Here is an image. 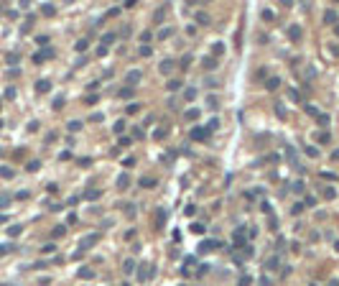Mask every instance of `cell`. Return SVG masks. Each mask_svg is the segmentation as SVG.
<instances>
[{
    "label": "cell",
    "mask_w": 339,
    "mask_h": 286,
    "mask_svg": "<svg viewBox=\"0 0 339 286\" xmlns=\"http://www.w3.org/2000/svg\"><path fill=\"white\" fill-rule=\"evenodd\" d=\"M56 251V245L54 243H49V245H44V253H54Z\"/></svg>",
    "instance_id": "cell-43"
},
{
    "label": "cell",
    "mask_w": 339,
    "mask_h": 286,
    "mask_svg": "<svg viewBox=\"0 0 339 286\" xmlns=\"http://www.w3.org/2000/svg\"><path fill=\"white\" fill-rule=\"evenodd\" d=\"M217 125H219V120H217V118H214V120H209V125H206V130H214V128H217Z\"/></svg>",
    "instance_id": "cell-45"
},
{
    "label": "cell",
    "mask_w": 339,
    "mask_h": 286,
    "mask_svg": "<svg viewBox=\"0 0 339 286\" xmlns=\"http://www.w3.org/2000/svg\"><path fill=\"white\" fill-rule=\"evenodd\" d=\"M130 94H133V87H123L120 89V97H130Z\"/></svg>",
    "instance_id": "cell-37"
},
{
    "label": "cell",
    "mask_w": 339,
    "mask_h": 286,
    "mask_svg": "<svg viewBox=\"0 0 339 286\" xmlns=\"http://www.w3.org/2000/svg\"><path fill=\"white\" fill-rule=\"evenodd\" d=\"M138 110H140V105H138V102H130V105H128V115H135Z\"/></svg>",
    "instance_id": "cell-27"
},
{
    "label": "cell",
    "mask_w": 339,
    "mask_h": 286,
    "mask_svg": "<svg viewBox=\"0 0 339 286\" xmlns=\"http://www.w3.org/2000/svg\"><path fill=\"white\" fill-rule=\"evenodd\" d=\"M0 107H3V102H0Z\"/></svg>",
    "instance_id": "cell-54"
},
{
    "label": "cell",
    "mask_w": 339,
    "mask_h": 286,
    "mask_svg": "<svg viewBox=\"0 0 339 286\" xmlns=\"http://www.w3.org/2000/svg\"><path fill=\"white\" fill-rule=\"evenodd\" d=\"M191 67V56H184L181 59V69H189Z\"/></svg>",
    "instance_id": "cell-32"
},
{
    "label": "cell",
    "mask_w": 339,
    "mask_h": 286,
    "mask_svg": "<svg viewBox=\"0 0 339 286\" xmlns=\"http://www.w3.org/2000/svg\"><path fill=\"white\" fill-rule=\"evenodd\" d=\"M95 276V271H89V268H79V278H92Z\"/></svg>",
    "instance_id": "cell-26"
},
{
    "label": "cell",
    "mask_w": 339,
    "mask_h": 286,
    "mask_svg": "<svg viewBox=\"0 0 339 286\" xmlns=\"http://www.w3.org/2000/svg\"><path fill=\"white\" fill-rule=\"evenodd\" d=\"M110 41H115V33H105L102 36V44H110Z\"/></svg>",
    "instance_id": "cell-39"
},
{
    "label": "cell",
    "mask_w": 339,
    "mask_h": 286,
    "mask_svg": "<svg viewBox=\"0 0 339 286\" xmlns=\"http://www.w3.org/2000/svg\"><path fill=\"white\" fill-rule=\"evenodd\" d=\"M8 235H10V238H15V235H21V227H18V225H13L10 230H8Z\"/></svg>",
    "instance_id": "cell-36"
},
{
    "label": "cell",
    "mask_w": 339,
    "mask_h": 286,
    "mask_svg": "<svg viewBox=\"0 0 339 286\" xmlns=\"http://www.w3.org/2000/svg\"><path fill=\"white\" fill-rule=\"evenodd\" d=\"M140 77H143V74H140L138 69H130V72H128V77H125L128 87H135V82H140Z\"/></svg>",
    "instance_id": "cell-1"
},
{
    "label": "cell",
    "mask_w": 339,
    "mask_h": 286,
    "mask_svg": "<svg viewBox=\"0 0 339 286\" xmlns=\"http://www.w3.org/2000/svg\"><path fill=\"white\" fill-rule=\"evenodd\" d=\"M316 123L321 125V128H324V125H329V115H324V112H319V115H316Z\"/></svg>",
    "instance_id": "cell-17"
},
{
    "label": "cell",
    "mask_w": 339,
    "mask_h": 286,
    "mask_svg": "<svg viewBox=\"0 0 339 286\" xmlns=\"http://www.w3.org/2000/svg\"><path fill=\"white\" fill-rule=\"evenodd\" d=\"M321 194H324L326 199H334V197H336V189H331V186H324V189H321Z\"/></svg>",
    "instance_id": "cell-14"
},
{
    "label": "cell",
    "mask_w": 339,
    "mask_h": 286,
    "mask_svg": "<svg viewBox=\"0 0 339 286\" xmlns=\"http://www.w3.org/2000/svg\"><path fill=\"white\" fill-rule=\"evenodd\" d=\"M150 276H153V268H150L148 263H143L140 268H138V278H140V281H148Z\"/></svg>",
    "instance_id": "cell-2"
},
{
    "label": "cell",
    "mask_w": 339,
    "mask_h": 286,
    "mask_svg": "<svg viewBox=\"0 0 339 286\" xmlns=\"http://www.w3.org/2000/svg\"><path fill=\"white\" fill-rule=\"evenodd\" d=\"M8 251H10V245H0V256H5Z\"/></svg>",
    "instance_id": "cell-49"
},
{
    "label": "cell",
    "mask_w": 339,
    "mask_h": 286,
    "mask_svg": "<svg viewBox=\"0 0 339 286\" xmlns=\"http://www.w3.org/2000/svg\"><path fill=\"white\" fill-rule=\"evenodd\" d=\"M140 186H145V189L156 186V179H150V176H143V179H140Z\"/></svg>",
    "instance_id": "cell-15"
},
{
    "label": "cell",
    "mask_w": 339,
    "mask_h": 286,
    "mask_svg": "<svg viewBox=\"0 0 339 286\" xmlns=\"http://www.w3.org/2000/svg\"><path fill=\"white\" fill-rule=\"evenodd\" d=\"M288 36H291V39L296 41V39H301V28H296V26H291L288 28Z\"/></svg>",
    "instance_id": "cell-19"
},
{
    "label": "cell",
    "mask_w": 339,
    "mask_h": 286,
    "mask_svg": "<svg viewBox=\"0 0 339 286\" xmlns=\"http://www.w3.org/2000/svg\"><path fill=\"white\" fill-rule=\"evenodd\" d=\"M166 89H168V92H176V89H181V79H168Z\"/></svg>",
    "instance_id": "cell-8"
},
{
    "label": "cell",
    "mask_w": 339,
    "mask_h": 286,
    "mask_svg": "<svg viewBox=\"0 0 339 286\" xmlns=\"http://www.w3.org/2000/svg\"><path fill=\"white\" fill-rule=\"evenodd\" d=\"M39 166H41L39 161H31V164H28V171H36V169H39Z\"/></svg>",
    "instance_id": "cell-47"
},
{
    "label": "cell",
    "mask_w": 339,
    "mask_h": 286,
    "mask_svg": "<svg viewBox=\"0 0 339 286\" xmlns=\"http://www.w3.org/2000/svg\"><path fill=\"white\" fill-rule=\"evenodd\" d=\"M41 13H44V15H54V5H44Z\"/></svg>",
    "instance_id": "cell-41"
},
{
    "label": "cell",
    "mask_w": 339,
    "mask_h": 286,
    "mask_svg": "<svg viewBox=\"0 0 339 286\" xmlns=\"http://www.w3.org/2000/svg\"><path fill=\"white\" fill-rule=\"evenodd\" d=\"M219 245H222L219 240H204V243L199 245V253H209L212 248H219Z\"/></svg>",
    "instance_id": "cell-5"
},
{
    "label": "cell",
    "mask_w": 339,
    "mask_h": 286,
    "mask_svg": "<svg viewBox=\"0 0 339 286\" xmlns=\"http://www.w3.org/2000/svg\"><path fill=\"white\" fill-rule=\"evenodd\" d=\"M301 209H304V204H301V202H296V204H293V215H298Z\"/></svg>",
    "instance_id": "cell-46"
},
{
    "label": "cell",
    "mask_w": 339,
    "mask_h": 286,
    "mask_svg": "<svg viewBox=\"0 0 339 286\" xmlns=\"http://www.w3.org/2000/svg\"><path fill=\"white\" fill-rule=\"evenodd\" d=\"M278 84H280V79H278V77H270L265 87H268V89H278Z\"/></svg>",
    "instance_id": "cell-23"
},
{
    "label": "cell",
    "mask_w": 339,
    "mask_h": 286,
    "mask_svg": "<svg viewBox=\"0 0 339 286\" xmlns=\"http://www.w3.org/2000/svg\"><path fill=\"white\" fill-rule=\"evenodd\" d=\"M163 220H166V212H163V209H158V217H156V225H163Z\"/></svg>",
    "instance_id": "cell-38"
},
{
    "label": "cell",
    "mask_w": 339,
    "mask_h": 286,
    "mask_svg": "<svg viewBox=\"0 0 339 286\" xmlns=\"http://www.w3.org/2000/svg\"><path fill=\"white\" fill-rule=\"evenodd\" d=\"M331 141V136H329V133L326 130H321V133H316V143H329Z\"/></svg>",
    "instance_id": "cell-10"
},
{
    "label": "cell",
    "mask_w": 339,
    "mask_h": 286,
    "mask_svg": "<svg viewBox=\"0 0 339 286\" xmlns=\"http://www.w3.org/2000/svg\"><path fill=\"white\" fill-rule=\"evenodd\" d=\"M336 36H339V26H336Z\"/></svg>",
    "instance_id": "cell-52"
},
{
    "label": "cell",
    "mask_w": 339,
    "mask_h": 286,
    "mask_svg": "<svg viewBox=\"0 0 339 286\" xmlns=\"http://www.w3.org/2000/svg\"><path fill=\"white\" fill-rule=\"evenodd\" d=\"M140 54L143 56H150V46H140Z\"/></svg>",
    "instance_id": "cell-48"
},
{
    "label": "cell",
    "mask_w": 339,
    "mask_h": 286,
    "mask_svg": "<svg viewBox=\"0 0 339 286\" xmlns=\"http://www.w3.org/2000/svg\"><path fill=\"white\" fill-rule=\"evenodd\" d=\"M189 230H191L194 235H204V225H201V222H191V227H189Z\"/></svg>",
    "instance_id": "cell-12"
},
{
    "label": "cell",
    "mask_w": 339,
    "mask_h": 286,
    "mask_svg": "<svg viewBox=\"0 0 339 286\" xmlns=\"http://www.w3.org/2000/svg\"><path fill=\"white\" fill-rule=\"evenodd\" d=\"M184 97H186V100H194V97H196V89H194V87H186V89H184Z\"/></svg>",
    "instance_id": "cell-20"
},
{
    "label": "cell",
    "mask_w": 339,
    "mask_h": 286,
    "mask_svg": "<svg viewBox=\"0 0 339 286\" xmlns=\"http://www.w3.org/2000/svg\"><path fill=\"white\" fill-rule=\"evenodd\" d=\"M166 136H168V128H158V130L153 133V138H158V141H161V138H166Z\"/></svg>",
    "instance_id": "cell-24"
},
{
    "label": "cell",
    "mask_w": 339,
    "mask_h": 286,
    "mask_svg": "<svg viewBox=\"0 0 339 286\" xmlns=\"http://www.w3.org/2000/svg\"><path fill=\"white\" fill-rule=\"evenodd\" d=\"M0 176H3V179H10L13 171H10V169H0Z\"/></svg>",
    "instance_id": "cell-40"
},
{
    "label": "cell",
    "mask_w": 339,
    "mask_h": 286,
    "mask_svg": "<svg viewBox=\"0 0 339 286\" xmlns=\"http://www.w3.org/2000/svg\"><path fill=\"white\" fill-rule=\"evenodd\" d=\"M112 128H115V133H117V136H120V133L125 130V123H123V120H117V123H115V125H112Z\"/></svg>",
    "instance_id": "cell-31"
},
{
    "label": "cell",
    "mask_w": 339,
    "mask_h": 286,
    "mask_svg": "<svg viewBox=\"0 0 339 286\" xmlns=\"http://www.w3.org/2000/svg\"><path fill=\"white\" fill-rule=\"evenodd\" d=\"M79 128H82V123H79V120H69V130H71V133H74V130H79Z\"/></svg>",
    "instance_id": "cell-30"
},
{
    "label": "cell",
    "mask_w": 339,
    "mask_h": 286,
    "mask_svg": "<svg viewBox=\"0 0 339 286\" xmlns=\"http://www.w3.org/2000/svg\"><path fill=\"white\" fill-rule=\"evenodd\" d=\"M171 33H174V28H163V31L158 33V39L163 41V39H168V36H171Z\"/></svg>",
    "instance_id": "cell-29"
},
{
    "label": "cell",
    "mask_w": 339,
    "mask_h": 286,
    "mask_svg": "<svg viewBox=\"0 0 339 286\" xmlns=\"http://www.w3.org/2000/svg\"><path fill=\"white\" fill-rule=\"evenodd\" d=\"M87 46H89V41H87V39H82V41H77V46H74V49L82 54V51H87Z\"/></svg>",
    "instance_id": "cell-22"
},
{
    "label": "cell",
    "mask_w": 339,
    "mask_h": 286,
    "mask_svg": "<svg viewBox=\"0 0 339 286\" xmlns=\"http://www.w3.org/2000/svg\"><path fill=\"white\" fill-rule=\"evenodd\" d=\"M206 105H209V107H217V105H219V100H217V97H209V100H206Z\"/></svg>",
    "instance_id": "cell-44"
},
{
    "label": "cell",
    "mask_w": 339,
    "mask_h": 286,
    "mask_svg": "<svg viewBox=\"0 0 339 286\" xmlns=\"http://www.w3.org/2000/svg\"><path fill=\"white\" fill-rule=\"evenodd\" d=\"M212 51H214V56H222V54H224V46H222V44H214Z\"/></svg>",
    "instance_id": "cell-35"
},
{
    "label": "cell",
    "mask_w": 339,
    "mask_h": 286,
    "mask_svg": "<svg viewBox=\"0 0 339 286\" xmlns=\"http://www.w3.org/2000/svg\"><path fill=\"white\" fill-rule=\"evenodd\" d=\"M36 89H39V92H49V89H51V82H49V79H41L39 84H36Z\"/></svg>",
    "instance_id": "cell-13"
},
{
    "label": "cell",
    "mask_w": 339,
    "mask_h": 286,
    "mask_svg": "<svg viewBox=\"0 0 339 286\" xmlns=\"http://www.w3.org/2000/svg\"><path fill=\"white\" fill-rule=\"evenodd\" d=\"M304 151H306V156H311V159H316V156H319V148H314V146H306Z\"/></svg>",
    "instance_id": "cell-25"
},
{
    "label": "cell",
    "mask_w": 339,
    "mask_h": 286,
    "mask_svg": "<svg viewBox=\"0 0 339 286\" xmlns=\"http://www.w3.org/2000/svg\"><path fill=\"white\" fill-rule=\"evenodd\" d=\"M171 69H174V59H163L161 62V72L163 74H171Z\"/></svg>",
    "instance_id": "cell-7"
},
{
    "label": "cell",
    "mask_w": 339,
    "mask_h": 286,
    "mask_svg": "<svg viewBox=\"0 0 339 286\" xmlns=\"http://www.w3.org/2000/svg\"><path fill=\"white\" fill-rule=\"evenodd\" d=\"M102 120H105L102 112H92V123H102Z\"/></svg>",
    "instance_id": "cell-33"
},
{
    "label": "cell",
    "mask_w": 339,
    "mask_h": 286,
    "mask_svg": "<svg viewBox=\"0 0 339 286\" xmlns=\"http://www.w3.org/2000/svg\"><path fill=\"white\" fill-rule=\"evenodd\" d=\"M260 286H270V278H265V276H263V278H260Z\"/></svg>",
    "instance_id": "cell-50"
},
{
    "label": "cell",
    "mask_w": 339,
    "mask_h": 286,
    "mask_svg": "<svg viewBox=\"0 0 339 286\" xmlns=\"http://www.w3.org/2000/svg\"><path fill=\"white\" fill-rule=\"evenodd\" d=\"M199 118V110H186V120H196Z\"/></svg>",
    "instance_id": "cell-28"
},
{
    "label": "cell",
    "mask_w": 339,
    "mask_h": 286,
    "mask_svg": "<svg viewBox=\"0 0 339 286\" xmlns=\"http://www.w3.org/2000/svg\"><path fill=\"white\" fill-rule=\"evenodd\" d=\"M334 21H336V13L334 10H326L324 13V23H334Z\"/></svg>",
    "instance_id": "cell-18"
},
{
    "label": "cell",
    "mask_w": 339,
    "mask_h": 286,
    "mask_svg": "<svg viewBox=\"0 0 339 286\" xmlns=\"http://www.w3.org/2000/svg\"><path fill=\"white\" fill-rule=\"evenodd\" d=\"M97 243H100V235H97V233H92V235H84L79 245H82V248H89V245H97Z\"/></svg>",
    "instance_id": "cell-3"
},
{
    "label": "cell",
    "mask_w": 339,
    "mask_h": 286,
    "mask_svg": "<svg viewBox=\"0 0 339 286\" xmlns=\"http://www.w3.org/2000/svg\"><path fill=\"white\" fill-rule=\"evenodd\" d=\"M64 233H66V227H64V225H59V227H56V230H54V238H61Z\"/></svg>",
    "instance_id": "cell-34"
},
{
    "label": "cell",
    "mask_w": 339,
    "mask_h": 286,
    "mask_svg": "<svg viewBox=\"0 0 339 286\" xmlns=\"http://www.w3.org/2000/svg\"><path fill=\"white\" fill-rule=\"evenodd\" d=\"M0 125H3V123H0Z\"/></svg>",
    "instance_id": "cell-56"
},
{
    "label": "cell",
    "mask_w": 339,
    "mask_h": 286,
    "mask_svg": "<svg viewBox=\"0 0 339 286\" xmlns=\"http://www.w3.org/2000/svg\"><path fill=\"white\" fill-rule=\"evenodd\" d=\"M196 23H199V26H206V23H209V15H206L204 10H199V13H196Z\"/></svg>",
    "instance_id": "cell-11"
},
{
    "label": "cell",
    "mask_w": 339,
    "mask_h": 286,
    "mask_svg": "<svg viewBox=\"0 0 339 286\" xmlns=\"http://www.w3.org/2000/svg\"><path fill=\"white\" fill-rule=\"evenodd\" d=\"M128 186H130V176L128 174H120L117 176V189H128Z\"/></svg>",
    "instance_id": "cell-6"
},
{
    "label": "cell",
    "mask_w": 339,
    "mask_h": 286,
    "mask_svg": "<svg viewBox=\"0 0 339 286\" xmlns=\"http://www.w3.org/2000/svg\"><path fill=\"white\" fill-rule=\"evenodd\" d=\"M123 271H125V273H133V271H135V261H125Z\"/></svg>",
    "instance_id": "cell-21"
},
{
    "label": "cell",
    "mask_w": 339,
    "mask_h": 286,
    "mask_svg": "<svg viewBox=\"0 0 339 286\" xmlns=\"http://www.w3.org/2000/svg\"><path fill=\"white\" fill-rule=\"evenodd\" d=\"M217 67V59H214V56H206V59H204V69H214Z\"/></svg>",
    "instance_id": "cell-16"
},
{
    "label": "cell",
    "mask_w": 339,
    "mask_h": 286,
    "mask_svg": "<svg viewBox=\"0 0 339 286\" xmlns=\"http://www.w3.org/2000/svg\"><path fill=\"white\" fill-rule=\"evenodd\" d=\"M334 251H336V253H339V240H336V243H334Z\"/></svg>",
    "instance_id": "cell-51"
},
{
    "label": "cell",
    "mask_w": 339,
    "mask_h": 286,
    "mask_svg": "<svg viewBox=\"0 0 339 286\" xmlns=\"http://www.w3.org/2000/svg\"><path fill=\"white\" fill-rule=\"evenodd\" d=\"M278 266H280V261H278V256H270V258L265 261V268H270V271H273V268H278Z\"/></svg>",
    "instance_id": "cell-9"
},
{
    "label": "cell",
    "mask_w": 339,
    "mask_h": 286,
    "mask_svg": "<svg viewBox=\"0 0 339 286\" xmlns=\"http://www.w3.org/2000/svg\"><path fill=\"white\" fill-rule=\"evenodd\" d=\"M311 286H316V283H311Z\"/></svg>",
    "instance_id": "cell-55"
},
{
    "label": "cell",
    "mask_w": 339,
    "mask_h": 286,
    "mask_svg": "<svg viewBox=\"0 0 339 286\" xmlns=\"http://www.w3.org/2000/svg\"><path fill=\"white\" fill-rule=\"evenodd\" d=\"M123 286H130V283H123Z\"/></svg>",
    "instance_id": "cell-53"
},
{
    "label": "cell",
    "mask_w": 339,
    "mask_h": 286,
    "mask_svg": "<svg viewBox=\"0 0 339 286\" xmlns=\"http://www.w3.org/2000/svg\"><path fill=\"white\" fill-rule=\"evenodd\" d=\"M54 107H56V110H59V107H64V97H61V94L54 100Z\"/></svg>",
    "instance_id": "cell-42"
},
{
    "label": "cell",
    "mask_w": 339,
    "mask_h": 286,
    "mask_svg": "<svg viewBox=\"0 0 339 286\" xmlns=\"http://www.w3.org/2000/svg\"><path fill=\"white\" fill-rule=\"evenodd\" d=\"M191 138L194 141H206V138H209V130H206V128H194L191 130Z\"/></svg>",
    "instance_id": "cell-4"
}]
</instances>
